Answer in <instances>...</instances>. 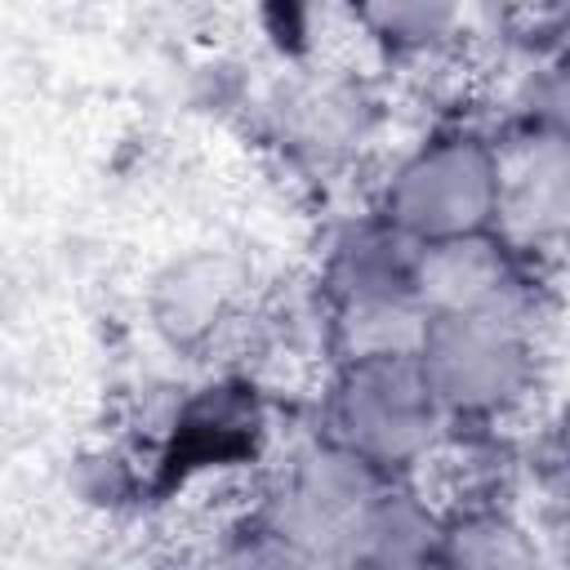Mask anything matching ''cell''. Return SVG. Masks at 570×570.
I'll list each match as a JSON object with an SVG mask.
<instances>
[{
    "label": "cell",
    "instance_id": "obj_8",
    "mask_svg": "<svg viewBox=\"0 0 570 570\" xmlns=\"http://www.w3.org/2000/svg\"><path fill=\"white\" fill-rule=\"evenodd\" d=\"M272 116H276L285 147H294L298 156H312V160H334V156L361 147V138L370 129V98L356 80L321 67V71L289 80L276 94Z\"/></svg>",
    "mask_w": 570,
    "mask_h": 570
},
{
    "label": "cell",
    "instance_id": "obj_2",
    "mask_svg": "<svg viewBox=\"0 0 570 570\" xmlns=\"http://www.w3.org/2000/svg\"><path fill=\"white\" fill-rule=\"evenodd\" d=\"M450 423L436 410L414 356L347 361L325 392V441L387 481H405L436 459Z\"/></svg>",
    "mask_w": 570,
    "mask_h": 570
},
{
    "label": "cell",
    "instance_id": "obj_1",
    "mask_svg": "<svg viewBox=\"0 0 570 570\" xmlns=\"http://www.w3.org/2000/svg\"><path fill=\"white\" fill-rule=\"evenodd\" d=\"M414 365L445 423H503L539 392L530 316H428Z\"/></svg>",
    "mask_w": 570,
    "mask_h": 570
},
{
    "label": "cell",
    "instance_id": "obj_3",
    "mask_svg": "<svg viewBox=\"0 0 570 570\" xmlns=\"http://www.w3.org/2000/svg\"><path fill=\"white\" fill-rule=\"evenodd\" d=\"M499 147L472 129H445L405 151L379 187L374 218L410 245L494 232Z\"/></svg>",
    "mask_w": 570,
    "mask_h": 570
},
{
    "label": "cell",
    "instance_id": "obj_5",
    "mask_svg": "<svg viewBox=\"0 0 570 570\" xmlns=\"http://www.w3.org/2000/svg\"><path fill=\"white\" fill-rule=\"evenodd\" d=\"M414 298L423 316H530L525 254L499 232L414 245Z\"/></svg>",
    "mask_w": 570,
    "mask_h": 570
},
{
    "label": "cell",
    "instance_id": "obj_6",
    "mask_svg": "<svg viewBox=\"0 0 570 570\" xmlns=\"http://www.w3.org/2000/svg\"><path fill=\"white\" fill-rule=\"evenodd\" d=\"M249 298V272L236 254L196 245L160 263L147 281V325L169 352H205L214 347L240 316Z\"/></svg>",
    "mask_w": 570,
    "mask_h": 570
},
{
    "label": "cell",
    "instance_id": "obj_4",
    "mask_svg": "<svg viewBox=\"0 0 570 570\" xmlns=\"http://www.w3.org/2000/svg\"><path fill=\"white\" fill-rule=\"evenodd\" d=\"M383 485L387 476L316 436L285 459L254 521L285 539L312 570H338L361 517Z\"/></svg>",
    "mask_w": 570,
    "mask_h": 570
},
{
    "label": "cell",
    "instance_id": "obj_7",
    "mask_svg": "<svg viewBox=\"0 0 570 570\" xmlns=\"http://www.w3.org/2000/svg\"><path fill=\"white\" fill-rule=\"evenodd\" d=\"M499 218L494 232L521 249H552L570 214V156L561 129H539L521 151H499Z\"/></svg>",
    "mask_w": 570,
    "mask_h": 570
},
{
    "label": "cell",
    "instance_id": "obj_10",
    "mask_svg": "<svg viewBox=\"0 0 570 570\" xmlns=\"http://www.w3.org/2000/svg\"><path fill=\"white\" fill-rule=\"evenodd\" d=\"M356 22L392 49H432L454 36L459 13L445 4H370L356 9Z\"/></svg>",
    "mask_w": 570,
    "mask_h": 570
},
{
    "label": "cell",
    "instance_id": "obj_9",
    "mask_svg": "<svg viewBox=\"0 0 570 570\" xmlns=\"http://www.w3.org/2000/svg\"><path fill=\"white\" fill-rule=\"evenodd\" d=\"M534 530L503 503H459L441 512L428 570H539Z\"/></svg>",
    "mask_w": 570,
    "mask_h": 570
}]
</instances>
